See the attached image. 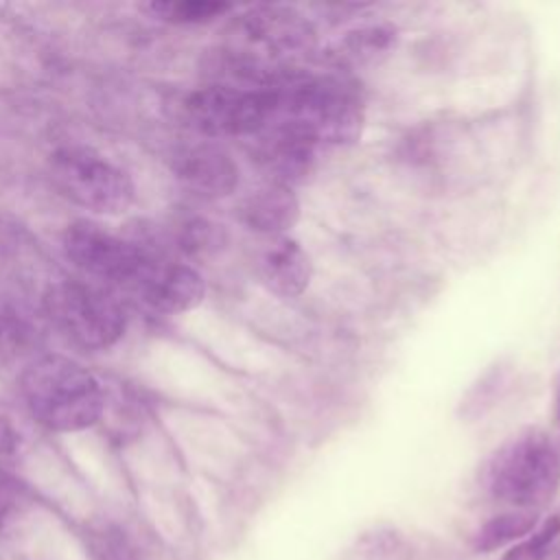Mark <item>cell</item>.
I'll return each mask as SVG.
<instances>
[{
    "instance_id": "obj_10",
    "label": "cell",
    "mask_w": 560,
    "mask_h": 560,
    "mask_svg": "<svg viewBox=\"0 0 560 560\" xmlns=\"http://www.w3.org/2000/svg\"><path fill=\"white\" fill-rule=\"evenodd\" d=\"M171 168L195 195L219 199L238 184V166L232 155L212 142H195L175 151Z\"/></svg>"
},
{
    "instance_id": "obj_13",
    "label": "cell",
    "mask_w": 560,
    "mask_h": 560,
    "mask_svg": "<svg viewBox=\"0 0 560 560\" xmlns=\"http://www.w3.org/2000/svg\"><path fill=\"white\" fill-rule=\"evenodd\" d=\"M238 219L258 234L284 236L300 219V201L291 186L267 182L243 199Z\"/></svg>"
},
{
    "instance_id": "obj_12",
    "label": "cell",
    "mask_w": 560,
    "mask_h": 560,
    "mask_svg": "<svg viewBox=\"0 0 560 560\" xmlns=\"http://www.w3.org/2000/svg\"><path fill=\"white\" fill-rule=\"evenodd\" d=\"M260 278L265 287L280 298L302 295L313 278L308 252L291 236H276L260 256Z\"/></svg>"
},
{
    "instance_id": "obj_7",
    "label": "cell",
    "mask_w": 560,
    "mask_h": 560,
    "mask_svg": "<svg viewBox=\"0 0 560 560\" xmlns=\"http://www.w3.org/2000/svg\"><path fill=\"white\" fill-rule=\"evenodd\" d=\"M50 177L63 197L101 214L125 212L136 197L131 177L90 147L68 144L50 155Z\"/></svg>"
},
{
    "instance_id": "obj_2",
    "label": "cell",
    "mask_w": 560,
    "mask_h": 560,
    "mask_svg": "<svg viewBox=\"0 0 560 560\" xmlns=\"http://www.w3.org/2000/svg\"><path fill=\"white\" fill-rule=\"evenodd\" d=\"M278 90L280 120L300 125L319 144L341 147L361 138L365 122L363 101L346 79L291 68L278 81Z\"/></svg>"
},
{
    "instance_id": "obj_17",
    "label": "cell",
    "mask_w": 560,
    "mask_h": 560,
    "mask_svg": "<svg viewBox=\"0 0 560 560\" xmlns=\"http://www.w3.org/2000/svg\"><path fill=\"white\" fill-rule=\"evenodd\" d=\"M501 560H560V512L536 525Z\"/></svg>"
},
{
    "instance_id": "obj_3",
    "label": "cell",
    "mask_w": 560,
    "mask_h": 560,
    "mask_svg": "<svg viewBox=\"0 0 560 560\" xmlns=\"http://www.w3.org/2000/svg\"><path fill=\"white\" fill-rule=\"evenodd\" d=\"M483 486L492 499L534 512L560 490V451L540 429L518 431L488 457Z\"/></svg>"
},
{
    "instance_id": "obj_6",
    "label": "cell",
    "mask_w": 560,
    "mask_h": 560,
    "mask_svg": "<svg viewBox=\"0 0 560 560\" xmlns=\"http://www.w3.org/2000/svg\"><path fill=\"white\" fill-rule=\"evenodd\" d=\"M66 258L85 276L136 295L162 252L140 241L120 238L92 221H72L61 236Z\"/></svg>"
},
{
    "instance_id": "obj_19",
    "label": "cell",
    "mask_w": 560,
    "mask_h": 560,
    "mask_svg": "<svg viewBox=\"0 0 560 560\" xmlns=\"http://www.w3.org/2000/svg\"><path fill=\"white\" fill-rule=\"evenodd\" d=\"M31 497L26 488L0 468V532H7L26 512Z\"/></svg>"
},
{
    "instance_id": "obj_16",
    "label": "cell",
    "mask_w": 560,
    "mask_h": 560,
    "mask_svg": "<svg viewBox=\"0 0 560 560\" xmlns=\"http://www.w3.org/2000/svg\"><path fill=\"white\" fill-rule=\"evenodd\" d=\"M140 9L168 24H206L230 13L232 4L219 0H153Z\"/></svg>"
},
{
    "instance_id": "obj_11",
    "label": "cell",
    "mask_w": 560,
    "mask_h": 560,
    "mask_svg": "<svg viewBox=\"0 0 560 560\" xmlns=\"http://www.w3.org/2000/svg\"><path fill=\"white\" fill-rule=\"evenodd\" d=\"M206 282L197 269L190 265L166 258L164 254L155 258L147 278L136 291L149 308L160 313H186L203 302Z\"/></svg>"
},
{
    "instance_id": "obj_8",
    "label": "cell",
    "mask_w": 560,
    "mask_h": 560,
    "mask_svg": "<svg viewBox=\"0 0 560 560\" xmlns=\"http://www.w3.org/2000/svg\"><path fill=\"white\" fill-rule=\"evenodd\" d=\"M44 308L61 332L92 350L114 346L127 326L122 306L107 291L90 282L61 280L48 287Z\"/></svg>"
},
{
    "instance_id": "obj_15",
    "label": "cell",
    "mask_w": 560,
    "mask_h": 560,
    "mask_svg": "<svg viewBox=\"0 0 560 560\" xmlns=\"http://www.w3.org/2000/svg\"><path fill=\"white\" fill-rule=\"evenodd\" d=\"M398 31L389 24H368L354 31H348L339 42V59H350L354 63L376 61L387 55V50L396 44Z\"/></svg>"
},
{
    "instance_id": "obj_14",
    "label": "cell",
    "mask_w": 560,
    "mask_h": 560,
    "mask_svg": "<svg viewBox=\"0 0 560 560\" xmlns=\"http://www.w3.org/2000/svg\"><path fill=\"white\" fill-rule=\"evenodd\" d=\"M538 525V516L532 510H514L503 512L492 518H488L475 534V549L490 553L494 549H501L514 540H523L527 534L534 532Z\"/></svg>"
},
{
    "instance_id": "obj_5",
    "label": "cell",
    "mask_w": 560,
    "mask_h": 560,
    "mask_svg": "<svg viewBox=\"0 0 560 560\" xmlns=\"http://www.w3.org/2000/svg\"><path fill=\"white\" fill-rule=\"evenodd\" d=\"M188 122L210 138H256L280 120L278 83L269 88H232L208 83L184 101Z\"/></svg>"
},
{
    "instance_id": "obj_9",
    "label": "cell",
    "mask_w": 560,
    "mask_h": 560,
    "mask_svg": "<svg viewBox=\"0 0 560 560\" xmlns=\"http://www.w3.org/2000/svg\"><path fill=\"white\" fill-rule=\"evenodd\" d=\"M256 140V160L269 173V182L284 186L304 182L317 162L319 142L300 125L280 120L265 129Z\"/></svg>"
},
{
    "instance_id": "obj_4",
    "label": "cell",
    "mask_w": 560,
    "mask_h": 560,
    "mask_svg": "<svg viewBox=\"0 0 560 560\" xmlns=\"http://www.w3.org/2000/svg\"><path fill=\"white\" fill-rule=\"evenodd\" d=\"M317 33L291 7L258 4L234 18L223 50L265 68H291V61L313 52Z\"/></svg>"
},
{
    "instance_id": "obj_1",
    "label": "cell",
    "mask_w": 560,
    "mask_h": 560,
    "mask_svg": "<svg viewBox=\"0 0 560 560\" xmlns=\"http://www.w3.org/2000/svg\"><path fill=\"white\" fill-rule=\"evenodd\" d=\"M20 392L31 416L50 431L88 429L105 407L96 376L61 354L33 359L20 374Z\"/></svg>"
},
{
    "instance_id": "obj_18",
    "label": "cell",
    "mask_w": 560,
    "mask_h": 560,
    "mask_svg": "<svg viewBox=\"0 0 560 560\" xmlns=\"http://www.w3.org/2000/svg\"><path fill=\"white\" fill-rule=\"evenodd\" d=\"M175 243H177V249H182L188 256H206L221 247L223 232H221V225L212 223L210 219L186 217L177 223Z\"/></svg>"
},
{
    "instance_id": "obj_20",
    "label": "cell",
    "mask_w": 560,
    "mask_h": 560,
    "mask_svg": "<svg viewBox=\"0 0 560 560\" xmlns=\"http://www.w3.org/2000/svg\"><path fill=\"white\" fill-rule=\"evenodd\" d=\"M22 451V435L11 416L0 409V464L15 462Z\"/></svg>"
},
{
    "instance_id": "obj_21",
    "label": "cell",
    "mask_w": 560,
    "mask_h": 560,
    "mask_svg": "<svg viewBox=\"0 0 560 560\" xmlns=\"http://www.w3.org/2000/svg\"><path fill=\"white\" fill-rule=\"evenodd\" d=\"M556 418H558V424H560V381H558V387H556Z\"/></svg>"
}]
</instances>
